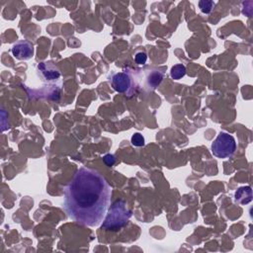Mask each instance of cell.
<instances>
[{
  "label": "cell",
  "instance_id": "5b68a950",
  "mask_svg": "<svg viewBox=\"0 0 253 253\" xmlns=\"http://www.w3.org/2000/svg\"><path fill=\"white\" fill-rule=\"evenodd\" d=\"M36 70L38 76L45 83H57L62 76L60 69L52 61L40 63L37 65Z\"/></svg>",
  "mask_w": 253,
  "mask_h": 253
},
{
  "label": "cell",
  "instance_id": "4fadbf2b",
  "mask_svg": "<svg viewBox=\"0 0 253 253\" xmlns=\"http://www.w3.org/2000/svg\"><path fill=\"white\" fill-rule=\"evenodd\" d=\"M103 160L105 162V164H107L108 166H113L116 162V158L114 155L112 154H106L104 157H103Z\"/></svg>",
  "mask_w": 253,
  "mask_h": 253
},
{
  "label": "cell",
  "instance_id": "277c9868",
  "mask_svg": "<svg viewBox=\"0 0 253 253\" xmlns=\"http://www.w3.org/2000/svg\"><path fill=\"white\" fill-rule=\"evenodd\" d=\"M236 150V143L234 138L225 132L219 134L212 144V152L219 158H228L234 154Z\"/></svg>",
  "mask_w": 253,
  "mask_h": 253
},
{
  "label": "cell",
  "instance_id": "9c48e42d",
  "mask_svg": "<svg viewBox=\"0 0 253 253\" xmlns=\"http://www.w3.org/2000/svg\"><path fill=\"white\" fill-rule=\"evenodd\" d=\"M186 74V67L183 64H175L170 70V76L174 80H179Z\"/></svg>",
  "mask_w": 253,
  "mask_h": 253
},
{
  "label": "cell",
  "instance_id": "52a82bcc",
  "mask_svg": "<svg viewBox=\"0 0 253 253\" xmlns=\"http://www.w3.org/2000/svg\"><path fill=\"white\" fill-rule=\"evenodd\" d=\"M164 77V72L160 69H151L147 72L146 75V86L149 90H154L158 87Z\"/></svg>",
  "mask_w": 253,
  "mask_h": 253
},
{
  "label": "cell",
  "instance_id": "7a4b0ae2",
  "mask_svg": "<svg viewBox=\"0 0 253 253\" xmlns=\"http://www.w3.org/2000/svg\"><path fill=\"white\" fill-rule=\"evenodd\" d=\"M131 217L132 212L126 208L125 201H116L109 210V213L102 225V229L118 230L128 223Z\"/></svg>",
  "mask_w": 253,
  "mask_h": 253
},
{
  "label": "cell",
  "instance_id": "8992f818",
  "mask_svg": "<svg viewBox=\"0 0 253 253\" xmlns=\"http://www.w3.org/2000/svg\"><path fill=\"white\" fill-rule=\"evenodd\" d=\"M12 55L16 60L28 61L33 58L34 47L30 42L23 40L15 43L11 49Z\"/></svg>",
  "mask_w": 253,
  "mask_h": 253
},
{
  "label": "cell",
  "instance_id": "8fae6325",
  "mask_svg": "<svg viewBox=\"0 0 253 253\" xmlns=\"http://www.w3.org/2000/svg\"><path fill=\"white\" fill-rule=\"evenodd\" d=\"M132 144L135 147H143L145 146V138L141 134L137 133L132 137Z\"/></svg>",
  "mask_w": 253,
  "mask_h": 253
},
{
  "label": "cell",
  "instance_id": "3957f363",
  "mask_svg": "<svg viewBox=\"0 0 253 253\" xmlns=\"http://www.w3.org/2000/svg\"><path fill=\"white\" fill-rule=\"evenodd\" d=\"M109 81L114 90L128 96H132L136 88V81L132 72L123 71L112 73Z\"/></svg>",
  "mask_w": 253,
  "mask_h": 253
},
{
  "label": "cell",
  "instance_id": "30bf717a",
  "mask_svg": "<svg viewBox=\"0 0 253 253\" xmlns=\"http://www.w3.org/2000/svg\"><path fill=\"white\" fill-rule=\"evenodd\" d=\"M214 7H215V2L211 1V0H201V1H199V8L205 14H209L213 10Z\"/></svg>",
  "mask_w": 253,
  "mask_h": 253
},
{
  "label": "cell",
  "instance_id": "6da1fadb",
  "mask_svg": "<svg viewBox=\"0 0 253 253\" xmlns=\"http://www.w3.org/2000/svg\"><path fill=\"white\" fill-rule=\"evenodd\" d=\"M111 188L105 178L89 168H80L64 189L63 208L81 226L97 227L107 214Z\"/></svg>",
  "mask_w": 253,
  "mask_h": 253
},
{
  "label": "cell",
  "instance_id": "7c38bea8",
  "mask_svg": "<svg viewBox=\"0 0 253 253\" xmlns=\"http://www.w3.org/2000/svg\"><path fill=\"white\" fill-rule=\"evenodd\" d=\"M135 61L138 64L140 65H144L146 64L147 61H148V56L146 53L144 52H138L136 55H135Z\"/></svg>",
  "mask_w": 253,
  "mask_h": 253
},
{
  "label": "cell",
  "instance_id": "ba28073f",
  "mask_svg": "<svg viewBox=\"0 0 253 253\" xmlns=\"http://www.w3.org/2000/svg\"><path fill=\"white\" fill-rule=\"evenodd\" d=\"M234 201L240 205H247L252 201V190L249 186L238 188L234 193Z\"/></svg>",
  "mask_w": 253,
  "mask_h": 253
}]
</instances>
